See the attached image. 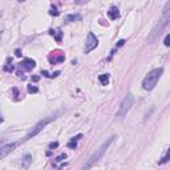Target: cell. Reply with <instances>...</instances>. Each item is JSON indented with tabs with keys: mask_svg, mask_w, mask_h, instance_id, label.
Here are the masks:
<instances>
[{
	"mask_svg": "<svg viewBox=\"0 0 170 170\" xmlns=\"http://www.w3.org/2000/svg\"><path fill=\"white\" fill-rule=\"evenodd\" d=\"M169 24H170V1L166 3V5L163 7L162 16H161V19L158 20L157 24L153 27L152 32H150V35H149V37H148V42L154 41L155 39L161 35V32H162V31L165 29Z\"/></svg>",
	"mask_w": 170,
	"mask_h": 170,
	"instance_id": "cell-1",
	"label": "cell"
},
{
	"mask_svg": "<svg viewBox=\"0 0 170 170\" xmlns=\"http://www.w3.org/2000/svg\"><path fill=\"white\" fill-rule=\"evenodd\" d=\"M80 15H68L67 18H65V21L70 23V21H75V20H80Z\"/></svg>",
	"mask_w": 170,
	"mask_h": 170,
	"instance_id": "cell-15",
	"label": "cell"
},
{
	"mask_svg": "<svg viewBox=\"0 0 170 170\" xmlns=\"http://www.w3.org/2000/svg\"><path fill=\"white\" fill-rule=\"evenodd\" d=\"M169 158H170V149H169L168 154H166V155H165V157H163V158H162V160H161V161H160V163H166V162H168V161H169Z\"/></svg>",
	"mask_w": 170,
	"mask_h": 170,
	"instance_id": "cell-19",
	"label": "cell"
},
{
	"mask_svg": "<svg viewBox=\"0 0 170 170\" xmlns=\"http://www.w3.org/2000/svg\"><path fill=\"white\" fill-rule=\"evenodd\" d=\"M108 16H109L110 20H117V19L120 18V12H118V8L114 7V5H112V7L109 8V11H108Z\"/></svg>",
	"mask_w": 170,
	"mask_h": 170,
	"instance_id": "cell-10",
	"label": "cell"
},
{
	"mask_svg": "<svg viewBox=\"0 0 170 170\" xmlns=\"http://www.w3.org/2000/svg\"><path fill=\"white\" fill-rule=\"evenodd\" d=\"M13 69H15V67H13L12 64H10V63H8V64L4 67V70H5V72H12Z\"/></svg>",
	"mask_w": 170,
	"mask_h": 170,
	"instance_id": "cell-18",
	"label": "cell"
},
{
	"mask_svg": "<svg viewBox=\"0 0 170 170\" xmlns=\"http://www.w3.org/2000/svg\"><path fill=\"white\" fill-rule=\"evenodd\" d=\"M81 138H83V134H77L76 137H73L72 141L68 144V148H69V149H76V148H77V141L81 140Z\"/></svg>",
	"mask_w": 170,
	"mask_h": 170,
	"instance_id": "cell-12",
	"label": "cell"
},
{
	"mask_svg": "<svg viewBox=\"0 0 170 170\" xmlns=\"http://www.w3.org/2000/svg\"><path fill=\"white\" fill-rule=\"evenodd\" d=\"M40 80V76H33L32 77V81H39Z\"/></svg>",
	"mask_w": 170,
	"mask_h": 170,
	"instance_id": "cell-25",
	"label": "cell"
},
{
	"mask_svg": "<svg viewBox=\"0 0 170 170\" xmlns=\"http://www.w3.org/2000/svg\"><path fill=\"white\" fill-rule=\"evenodd\" d=\"M65 158H67V154H60L57 158H56V162H61V161L65 160Z\"/></svg>",
	"mask_w": 170,
	"mask_h": 170,
	"instance_id": "cell-21",
	"label": "cell"
},
{
	"mask_svg": "<svg viewBox=\"0 0 170 170\" xmlns=\"http://www.w3.org/2000/svg\"><path fill=\"white\" fill-rule=\"evenodd\" d=\"M163 44L166 45V47H170V33L166 35V37L163 39Z\"/></svg>",
	"mask_w": 170,
	"mask_h": 170,
	"instance_id": "cell-20",
	"label": "cell"
},
{
	"mask_svg": "<svg viewBox=\"0 0 170 170\" xmlns=\"http://www.w3.org/2000/svg\"><path fill=\"white\" fill-rule=\"evenodd\" d=\"M59 11H57V8L55 7V5H53L52 8H51V11H49V15H52V16H59Z\"/></svg>",
	"mask_w": 170,
	"mask_h": 170,
	"instance_id": "cell-17",
	"label": "cell"
},
{
	"mask_svg": "<svg viewBox=\"0 0 170 170\" xmlns=\"http://www.w3.org/2000/svg\"><path fill=\"white\" fill-rule=\"evenodd\" d=\"M49 33L52 36H55V39H56V41L57 42H60L61 41V36H63V32H61V29H51L49 31Z\"/></svg>",
	"mask_w": 170,
	"mask_h": 170,
	"instance_id": "cell-13",
	"label": "cell"
},
{
	"mask_svg": "<svg viewBox=\"0 0 170 170\" xmlns=\"http://www.w3.org/2000/svg\"><path fill=\"white\" fill-rule=\"evenodd\" d=\"M57 146H59V142H51L49 144V149H56V148H57Z\"/></svg>",
	"mask_w": 170,
	"mask_h": 170,
	"instance_id": "cell-22",
	"label": "cell"
},
{
	"mask_svg": "<svg viewBox=\"0 0 170 170\" xmlns=\"http://www.w3.org/2000/svg\"><path fill=\"white\" fill-rule=\"evenodd\" d=\"M15 56H16V57H20V56H21V51L20 49H16L15 51Z\"/></svg>",
	"mask_w": 170,
	"mask_h": 170,
	"instance_id": "cell-24",
	"label": "cell"
},
{
	"mask_svg": "<svg viewBox=\"0 0 170 170\" xmlns=\"http://www.w3.org/2000/svg\"><path fill=\"white\" fill-rule=\"evenodd\" d=\"M124 44H125V40H120V41L117 42V44H116V47H117V48H118V47H122Z\"/></svg>",
	"mask_w": 170,
	"mask_h": 170,
	"instance_id": "cell-23",
	"label": "cell"
},
{
	"mask_svg": "<svg viewBox=\"0 0 170 170\" xmlns=\"http://www.w3.org/2000/svg\"><path fill=\"white\" fill-rule=\"evenodd\" d=\"M31 162H32V155L25 154L24 157H23V160H21V166L24 169H28L29 168V165H31Z\"/></svg>",
	"mask_w": 170,
	"mask_h": 170,
	"instance_id": "cell-11",
	"label": "cell"
},
{
	"mask_svg": "<svg viewBox=\"0 0 170 170\" xmlns=\"http://www.w3.org/2000/svg\"><path fill=\"white\" fill-rule=\"evenodd\" d=\"M163 73V69L162 68H155V69L150 70L148 75L145 76V78L142 80V88L145 90H152L155 88V85H157L158 80L161 78V76H162Z\"/></svg>",
	"mask_w": 170,
	"mask_h": 170,
	"instance_id": "cell-3",
	"label": "cell"
},
{
	"mask_svg": "<svg viewBox=\"0 0 170 170\" xmlns=\"http://www.w3.org/2000/svg\"><path fill=\"white\" fill-rule=\"evenodd\" d=\"M114 138H116V136H112V137H109V138H108V140L105 141V142H104L103 145L100 146V148L96 149V152L93 153V154L90 155L89 158H88V161H86V163L84 165L83 170H89L90 168H93V166H95L96 163H97L98 161H100L101 158L104 157V154H105L106 150L109 149V146L112 145V142L114 141Z\"/></svg>",
	"mask_w": 170,
	"mask_h": 170,
	"instance_id": "cell-2",
	"label": "cell"
},
{
	"mask_svg": "<svg viewBox=\"0 0 170 170\" xmlns=\"http://www.w3.org/2000/svg\"><path fill=\"white\" fill-rule=\"evenodd\" d=\"M98 81H100L101 85H108L109 84V75L105 73V75H100L98 76Z\"/></svg>",
	"mask_w": 170,
	"mask_h": 170,
	"instance_id": "cell-14",
	"label": "cell"
},
{
	"mask_svg": "<svg viewBox=\"0 0 170 170\" xmlns=\"http://www.w3.org/2000/svg\"><path fill=\"white\" fill-rule=\"evenodd\" d=\"M97 45H98V39L92 32H89L86 36V41H85V53L92 52L93 49L97 48Z\"/></svg>",
	"mask_w": 170,
	"mask_h": 170,
	"instance_id": "cell-6",
	"label": "cell"
},
{
	"mask_svg": "<svg viewBox=\"0 0 170 170\" xmlns=\"http://www.w3.org/2000/svg\"><path fill=\"white\" fill-rule=\"evenodd\" d=\"M53 56H49V61L52 64H59V63H63L65 60V56L64 53L59 52V51H56V52H52Z\"/></svg>",
	"mask_w": 170,
	"mask_h": 170,
	"instance_id": "cell-8",
	"label": "cell"
},
{
	"mask_svg": "<svg viewBox=\"0 0 170 170\" xmlns=\"http://www.w3.org/2000/svg\"><path fill=\"white\" fill-rule=\"evenodd\" d=\"M16 146H18V144H16V142L8 144V145H3V146H1V149H0V157L4 158L5 155L8 154V153H11L12 150H15Z\"/></svg>",
	"mask_w": 170,
	"mask_h": 170,
	"instance_id": "cell-7",
	"label": "cell"
},
{
	"mask_svg": "<svg viewBox=\"0 0 170 170\" xmlns=\"http://www.w3.org/2000/svg\"><path fill=\"white\" fill-rule=\"evenodd\" d=\"M28 92L29 93H37L39 89H37V86H35V85H28Z\"/></svg>",
	"mask_w": 170,
	"mask_h": 170,
	"instance_id": "cell-16",
	"label": "cell"
},
{
	"mask_svg": "<svg viewBox=\"0 0 170 170\" xmlns=\"http://www.w3.org/2000/svg\"><path fill=\"white\" fill-rule=\"evenodd\" d=\"M20 67L25 70H32L33 68L36 67V63H35V60H32V59H24L23 63L20 64Z\"/></svg>",
	"mask_w": 170,
	"mask_h": 170,
	"instance_id": "cell-9",
	"label": "cell"
},
{
	"mask_svg": "<svg viewBox=\"0 0 170 170\" xmlns=\"http://www.w3.org/2000/svg\"><path fill=\"white\" fill-rule=\"evenodd\" d=\"M133 104H134V96H133L132 93H128L125 97H124V100H122V103H121L120 108H118L117 113H116V117L124 118L128 114V112L130 110V108L133 106Z\"/></svg>",
	"mask_w": 170,
	"mask_h": 170,
	"instance_id": "cell-4",
	"label": "cell"
},
{
	"mask_svg": "<svg viewBox=\"0 0 170 170\" xmlns=\"http://www.w3.org/2000/svg\"><path fill=\"white\" fill-rule=\"evenodd\" d=\"M56 118V114H53V116H49V117H47V118H44V120H41V121H39L37 124H36L35 126L32 128V130H31L29 133H28L27 136H25V140H29V138H33V137H36V136L39 134V133L41 132L42 129H44L45 126L48 125V124L51 122V121H53Z\"/></svg>",
	"mask_w": 170,
	"mask_h": 170,
	"instance_id": "cell-5",
	"label": "cell"
}]
</instances>
